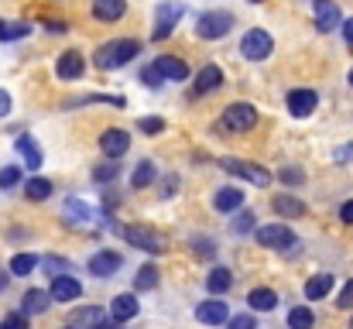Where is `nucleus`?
I'll use <instances>...</instances> for the list:
<instances>
[{"label": "nucleus", "instance_id": "nucleus-1", "mask_svg": "<svg viewBox=\"0 0 353 329\" xmlns=\"http://www.w3.org/2000/svg\"><path fill=\"white\" fill-rule=\"evenodd\" d=\"M134 55H141V41H134V38H117V41H107V45H100L93 62H97V69L110 72V69L127 66Z\"/></svg>", "mask_w": 353, "mask_h": 329}, {"label": "nucleus", "instance_id": "nucleus-2", "mask_svg": "<svg viewBox=\"0 0 353 329\" xmlns=\"http://www.w3.org/2000/svg\"><path fill=\"white\" fill-rule=\"evenodd\" d=\"M182 14H185V3H182V0H165V3H158V7H154V31H151V38H154V41L168 38V34L175 31V24L182 21Z\"/></svg>", "mask_w": 353, "mask_h": 329}, {"label": "nucleus", "instance_id": "nucleus-3", "mask_svg": "<svg viewBox=\"0 0 353 329\" xmlns=\"http://www.w3.org/2000/svg\"><path fill=\"white\" fill-rule=\"evenodd\" d=\"M234 28V17L227 10H206L196 17V34L206 38V41H216V38H227Z\"/></svg>", "mask_w": 353, "mask_h": 329}, {"label": "nucleus", "instance_id": "nucleus-4", "mask_svg": "<svg viewBox=\"0 0 353 329\" xmlns=\"http://www.w3.org/2000/svg\"><path fill=\"white\" fill-rule=\"evenodd\" d=\"M271 52H274V41H271V34L261 31V28H250V31L240 38V55L250 59V62H264Z\"/></svg>", "mask_w": 353, "mask_h": 329}, {"label": "nucleus", "instance_id": "nucleus-5", "mask_svg": "<svg viewBox=\"0 0 353 329\" xmlns=\"http://www.w3.org/2000/svg\"><path fill=\"white\" fill-rule=\"evenodd\" d=\"M257 243L271 250H288V247H299V237L285 223H268V226H257Z\"/></svg>", "mask_w": 353, "mask_h": 329}, {"label": "nucleus", "instance_id": "nucleus-6", "mask_svg": "<svg viewBox=\"0 0 353 329\" xmlns=\"http://www.w3.org/2000/svg\"><path fill=\"white\" fill-rule=\"evenodd\" d=\"M223 168H227L230 175H236V179L257 186V189L271 186V172H264L261 165H250V161H240V158H223Z\"/></svg>", "mask_w": 353, "mask_h": 329}, {"label": "nucleus", "instance_id": "nucleus-7", "mask_svg": "<svg viewBox=\"0 0 353 329\" xmlns=\"http://www.w3.org/2000/svg\"><path fill=\"white\" fill-rule=\"evenodd\" d=\"M123 237H127V243L137 247V250H148V254H161V250H165V237L154 233L151 226H127Z\"/></svg>", "mask_w": 353, "mask_h": 329}, {"label": "nucleus", "instance_id": "nucleus-8", "mask_svg": "<svg viewBox=\"0 0 353 329\" xmlns=\"http://www.w3.org/2000/svg\"><path fill=\"white\" fill-rule=\"evenodd\" d=\"M254 123H257V110L250 107V103H230L227 113H223V127H227V130H236V134L254 130Z\"/></svg>", "mask_w": 353, "mask_h": 329}, {"label": "nucleus", "instance_id": "nucleus-9", "mask_svg": "<svg viewBox=\"0 0 353 329\" xmlns=\"http://www.w3.org/2000/svg\"><path fill=\"white\" fill-rule=\"evenodd\" d=\"M127 148H130L127 130L110 127V130H103V134H100V151H103L107 158H120V154H127Z\"/></svg>", "mask_w": 353, "mask_h": 329}, {"label": "nucleus", "instance_id": "nucleus-10", "mask_svg": "<svg viewBox=\"0 0 353 329\" xmlns=\"http://www.w3.org/2000/svg\"><path fill=\"white\" fill-rule=\"evenodd\" d=\"M343 24V14H340V7L333 3V0H316V28L319 31H336Z\"/></svg>", "mask_w": 353, "mask_h": 329}, {"label": "nucleus", "instance_id": "nucleus-11", "mask_svg": "<svg viewBox=\"0 0 353 329\" xmlns=\"http://www.w3.org/2000/svg\"><path fill=\"white\" fill-rule=\"evenodd\" d=\"M196 319H199V323H206V326H223V323L230 319V312H227V302H220V299L199 302V306H196Z\"/></svg>", "mask_w": 353, "mask_h": 329}, {"label": "nucleus", "instance_id": "nucleus-12", "mask_svg": "<svg viewBox=\"0 0 353 329\" xmlns=\"http://www.w3.org/2000/svg\"><path fill=\"white\" fill-rule=\"evenodd\" d=\"M52 299L55 302H76L79 295H83V285L72 278V275H55V281H52Z\"/></svg>", "mask_w": 353, "mask_h": 329}, {"label": "nucleus", "instance_id": "nucleus-13", "mask_svg": "<svg viewBox=\"0 0 353 329\" xmlns=\"http://www.w3.org/2000/svg\"><path fill=\"white\" fill-rule=\"evenodd\" d=\"M316 107H319L316 90H292V93H288V113H292V117H309Z\"/></svg>", "mask_w": 353, "mask_h": 329}, {"label": "nucleus", "instance_id": "nucleus-14", "mask_svg": "<svg viewBox=\"0 0 353 329\" xmlns=\"http://www.w3.org/2000/svg\"><path fill=\"white\" fill-rule=\"evenodd\" d=\"M55 72H59V79H79L86 72V59L79 52H62L55 62Z\"/></svg>", "mask_w": 353, "mask_h": 329}, {"label": "nucleus", "instance_id": "nucleus-15", "mask_svg": "<svg viewBox=\"0 0 353 329\" xmlns=\"http://www.w3.org/2000/svg\"><path fill=\"white\" fill-rule=\"evenodd\" d=\"M117 271H120V254L117 250H100V254L90 257V275H97V278H110V275H117Z\"/></svg>", "mask_w": 353, "mask_h": 329}, {"label": "nucleus", "instance_id": "nucleus-16", "mask_svg": "<svg viewBox=\"0 0 353 329\" xmlns=\"http://www.w3.org/2000/svg\"><path fill=\"white\" fill-rule=\"evenodd\" d=\"M154 66L161 69V76H165V83H182V79H189V66L182 62V59H175V55H158L154 59Z\"/></svg>", "mask_w": 353, "mask_h": 329}, {"label": "nucleus", "instance_id": "nucleus-17", "mask_svg": "<svg viewBox=\"0 0 353 329\" xmlns=\"http://www.w3.org/2000/svg\"><path fill=\"white\" fill-rule=\"evenodd\" d=\"M55 299H52V292H41V288H31V292H24V306H21V312H28V316H41V312H48V306H52Z\"/></svg>", "mask_w": 353, "mask_h": 329}, {"label": "nucleus", "instance_id": "nucleus-18", "mask_svg": "<svg viewBox=\"0 0 353 329\" xmlns=\"http://www.w3.org/2000/svg\"><path fill=\"white\" fill-rule=\"evenodd\" d=\"M123 14H127V0H93L97 21H120Z\"/></svg>", "mask_w": 353, "mask_h": 329}, {"label": "nucleus", "instance_id": "nucleus-19", "mask_svg": "<svg viewBox=\"0 0 353 329\" xmlns=\"http://www.w3.org/2000/svg\"><path fill=\"white\" fill-rule=\"evenodd\" d=\"M274 213L281 219H299V217H305V203L302 199H295V196H274Z\"/></svg>", "mask_w": 353, "mask_h": 329}, {"label": "nucleus", "instance_id": "nucleus-20", "mask_svg": "<svg viewBox=\"0 0 353 329\" xmlns=\"http://www.w3.org/2000/svg\"><path fill=\"white\" fill-rule=\"evenodd\" d=\"M220 83H223V72H220V66H206V69H199V76H196V93H213V90H220Z\"/></svg>", "mask_w": 353, "mask_h": 329}, {"label": "nucleus", "instance_id": "nucleus-21", "mask_svg": "<svg viewBox=\"0 0 353 329\" xmlns=\"http://www.w3.org/2000/svg\"><path fill=\"white\" fill-rule=\"evenodd\" d=\"M137 299L134 295H117L114 299V306H110V316H114V323H127V319H134L137 316Z\"/></svg>", "mask_w": 353, "mask_h": 329}, {"label": "nucleus", "instance_id": "nucleus-22", "mask_svg": "<svg viewBox=\"0 0 353 329\" xmlns=\"http://www.w3.org/2000/svg\"><path fill=\"white\" fill-rule=\"evenodd\" d=\"M330 292H333V275H316V278L305 281V299H309V302H319V299H326Z\"/></svg>", "mask_w": 353, "mask_h": 329}, {"label": "nucleus", "instance_id": "nucleus-23", "mask_svg": "<svg viewBox=\"0 0 353 329\" xmlns=\"http://www.w3.org/2000/svg\"><path fill=\"white\" fill-rule=\"evenodd\" d=\"M213 206H216L220 213H234V210H240V206H243V192H240V189H234V186H227V189H220V192H216Z\"/></svg>", "mask_w": 353, "mask_h": 329}, {"label": "nucleus", "instance_id": "nucleus-24", "mask_svg": "<svg viewBox=\"0 0 353 329\" xmlns=\"http://www.w3.org/2000/svg\"><path fill=\"white\" fill-rule=\"evenodd\" d=\"M206 288H210L213 295L230 292V288H234V275H230V268H213V271H210V278H206Z\"/></svg>", "mask_w": 353, "mask_h": 329}, {"label": "nucleus", "instance_id": "nucleus-25", "mask_svg": "<svg viewBox=\"0 0 353 329\" xmlns=\"http://www.w3.org/2000/svg\"><path fill=\"white\" fill-rule=\"evenodd\" d=\"M247 306H250L254 312H271V309L278 306V295H274L271 288H254V292L247 295Z\"/></svg>", "mask_w": 353, "mask_h": 329}, {"label": "nucleus", "instance_id": "nucleus-26", "mask_svg": "<svg viewBox=\"0 0 353 329\" xmlns=\"http://www.w3.org/2000/svg\"><path fill=\"white\" fill-rule=\"evenodd\" d=\"M24 196H28L31 203H45V199L52 196V182H48V179H41V175H34V179H28V182H24Z\"/></svg>", "mask_w": 353, "mask_h": 329}, {"label": "nucleus", "instance_id": "nucleus-27", "mask_svg": "<svg viewBox=\"0 0 353 329\" xmlns=\"http://www.w3.org/2000/svg\"><path fill=\"white\" fill-rule=\"evenodd\" d=\"M17 151H21V158L28 161V168H41V148H38L28 134L17 137Z\"/></svg>", "mask_w": 353, "mask_h": 329}, {"label": "nucleus", "instance_id": "nucleus-28", "mask_svg": "<svg viewBox=\"0 0 353 329\" xmlns=\"http://www.w3.org/2000/svg\"><path fill=\"white\" fill-rule=\"evenodd\" d=\"M312 326H316V316H312L309 306H295L288 312V329H312Z\"/></svg>", "mask_w": 353, "mask_h": 329}, {"label": "nucleus", "instance_id": "nucleus-29", "mask_svg": "<svg viewBox=\"0 0 353 329\" xmlns=\"http://www.w3.org/2000/svg\"><path fill=\"white\" fill-rule=\"evenodd\" d=\"M154 175H158L154 161H141V165L134 168V175H130V186H134V189H144V186L154 182Z\"/></svg>", "mask_w": 353, "mask_h": 329}, {"label": "nucleus", "instance_id": "nucleus-30", "mask_svg": "<svg viewBox=\"0 0 353 329\" xmlns=\"http://www.w3.org/2000/svg\"><path fill=\"white\" fill-rule=\"evenodd\" d=\"M28 34H31V28L24 21H0V41H17Z\"/></svg>", "mask_w": 353, "mask_h": 329}, {"label": "nucleus", "instance_id": "nucleus-31", "mask_svg": "<svg viewBox=\"0 0 353 329\" xmlns=\"http://www.w3.org/2000/svg\"><path fill=\"white\" fill-rule=\"evenodd\" d=\"M76 319H79V323H86V326H93V329H114V323H110L100 309H93V306H90V309H79V312H76Z\"/></svg>", "mask_w": 353, "mask_h": 329}, {"label": "nucleus", "instance_id": "nucleus-32", "mask_svg": "<svg viewBox=\"0 0 353 329\" xmlns=\"http://www.w3.org/2000/svg\"><path fill=\"white\" fill-rule=\"evenodd\" d=\"M158 285V268L154 264H144L141 271H137V278H134V288L137 292H151Z\"/></svg>", "mask_w": 353, "mask_h": 329}, {"label": "nucleus", "instance_id": "nucleus-33", "mask_svg": "<svg viewBox=\"0 0 353 329\" xmlns=\"http://www.w3.org/2000/svg\"><path fill=\"white\" fill-rule=\"evenodd\" d=\"M117 175H120L117 158H110V161H103V165H97V168H93V182H100V186H103V182H114Z\"/></svg>", "mask_w": 353, "mask_h": 329}, {"label": "nucleus", "instance_id": "nucleus-34", "mask_svg": "<svg viewBox=\"0 0 353 329\" xmlns=\"http://www.w3.org/2000/svg\"><path fill=\"white\" fill-rule=\"evenodd\" d=\"M34 268H38V257H34V254H17V257L10 261V275H21V278L31 275Z\"/></svg>", "mask_w": 353, "mask_h": 329}, {"label": "nucleus", "instance_id": "nucleus-35", "mask_svg": "<svg viewBox=\"0 0 353 329\" xmlns=\"http://www.w3.org/2000/svg\"><path fill=\"white\" fill-rule=\"evenodd\" d=\"M69 213H76V217H83V219H103L100 210H93V206H86L79 199H69Z\"/></svg>", "mask_w": 353, "mask_h": 329}, {"label": "nucleus", "instance_id": "nucleus-36", "mask_svg": "<svg viewBox=\"0 0 353 329\" xmlns=\"http://www.w3.org/2000/svg\"><path fill=\"white\" fill-rule=\"evenodd\" d=\"M17 182H21L17 165H3V168H0V189H14Z\"/></svg>", "mask_w": 353, "mask_h": 329}, {"label": "nucleus", "instance_id": "nucleus-37", "mask_svg": "<svg viewBox=\"0 0 353 329\" xmlns=\"http://www.w3.org/2000/svg\"><path fill=\"white\" fill-rule=\"evenodd\" d=\"M144 134H161L165 130V120L161 117H141V123H137Z\"/></svg>", "mask_w": 353, "mask_h": 329}, {"label": "nucleus", "instance_id": "nucleus-38", "mask_svg": "<svg viewBox=\"0 0 353 329\" xmlns=\"http://www.w3.org/2000/svg\"><path fill=\"white\" fill-rule=\"evenodd\" d=\"M0 329H28V312H14V316L0 319Z\"/></svg>", "mask_w": 353, "mask_h": 329}, {"label": "nucleus", "instance_id": "nucleus-39", "mask_svg": "<svg viewBox=\"0 0 353 329\" xmlns=\"http://www.w3.org/2000/svg\"><path fill=\"white\" fill-rule=\"evenodd\" d=\"M141 83H148V86H161V83H165V76H161V69H158V66H148V69L141 72Z\"/></svg>", "mask_w": 353, "mask_h": 329}, {"label": "nucleus", "instance_id": "nucleus-40", "mask_svg": "<svg viewBox=\"0 0 353 329\" xmlns=\"http://www.w3.org/2000/svg\"><path fill=\"white\" fill-rule=\"evenodd\" d=\"M227 329H257V323H254V316H234V319H227Z\"/></svg>", "mask_w": 353, "mask_h": 329}, {"label": "nucleus", "instance_id": "nucleus-41", "mask_svg": "<svg viewBox=\"0 0 353 329\" xmlns=\"http://www.w3.org/2000/svg\"><path fill=\"white\" fill-rule=\"evenodd\" d=\"M336 306H340V309H350V306H353V278L347 281V285H343V292H340Z\"/></svg>", "mask_w": 353, "mask_h": 329}, {"label": "nucleus", "instance_id": "nucleus-42", "mask_svg": "<svg viewBox=\"0 0 353 329\" xmlns=\"http://www.w3.org/2000/svg\"><path fill=\"white\" fill-rule=\"evenodd\" d=\"M250 226H254V213H240L236 223H234V230H240V233H243V230H250Z\"/></svg>", "mask_w": 353, "mask_h": 329}, {"label": "nucleus", "instance_id": "nucleus-43", "mask_svg": "<svg viewBox=\"0 0 353 329\" xmlns=\"http://www.w3.org/2000/svg\"><path fill=\"white\" fill-rule=\"evenodd\" d=\"M281 182H292V186H299V182H302V172H299V168H285V172H281Z\"/></svg>", "mask_w": 353, "mask_h": 329}, {"label": "nucleus", "instance_id": "nucleus-44", "mask_svg": "<svg viewBox=\"0 0 353 329\" xmlns=\"http://www.w3.org/2000/svg\"><path fill=\"white\" fill-rule=\"evenodd\" d=\"M10 107H14L10 93H7V90H0V117H7V113H10Z\"/></svg>", "mask_w": 353, "mask_h": 329}, {"label": "nucleus", "instance_id": "nucleus-45", "mask_svg": "<svg viewBox=\"0 0 353 329\" xmlns=\"http://www.w3.org/2000/svg\"><path fill=\"white\" fill-rule=\"evenodd\" d=\"M333 158H336V161H350V158H353V144H347V148H336V151H333Z\"/></svg>", "mask_w": 353, "mask_h": 329}, {"label": "nucleus", "instance_id": "nucleus-46", "mask_svg": "<svg viewBox=\"0 0 353 329\" xmlns=\"http://www.w3.org/2000/svg\"><path fill=\"white\" fill-rule=\"evenodd\" d=\"M340 219H343V223H353V199L340 206Z\"/></svg>", "mask_w": 353, "mask_h": 329}, {"label": "nucleus", "instance_id": "nucleus-47", "mask_svg": "<svg viewBox=\"0 0 353 329\" xmlns=\"http://www.w3.org/2000/svg\"><path fill=\"white\" fill-rule=\"evenodd\" d=\"M343 38H347V45L353 48V17L350 21H343Z\"/></svg>", "mask_w": 353, "mask_h": 329}, {"label": "nucleus", "instance_id": "nucleus-48", "mask_svg": "<svg viewBox=\"0 0 353 329\" xmlns=\"http://www.w3.org/2000/svg\"><path fill=\"white\" fill-rule=\"evenodd\" d=\"M48 31H69L65 21H48Z\"/></svg>", "mask_w": 353, "mask_h": 329}, {"label": "nucleus", "instance_id": "nucleus-49", "mask_svg": "<svg viewBox=\"0 0 353 329\" xmlns=\"http://www.w3.org/2000/svg\"><path fill=\"white\" fill-rule=\"evenodd\" d=\"M7 288V271H0V292Z\"/></svg>", "mask_w": 353, "mask_h": 329}, {"label": "nucleus", "instance_id": "nucleus-50", "mask_svg": "<svg viewBox=\"0 0 353 329\" xmlns=\"http://www.w3.org/2000/svg\"><path fill=\"white\" fill-rule=\"evenodd\" d=\"M350 86H353V69H350Z\"/></svg>", "mask_w": 353, "mask_h": 329}, {"label": "nucleus", "instance_id": "nucleus-51", "mask_svg": "<svg viewBox=\"0 0 353 329\" xmlns=\"http://www.w3.org/2000/svg\"><path fill=\"white\" fill-rule=\"evenodd\" d=\"M350 329H353V319H350Z\"/></svg>", "mask_w": 353, "mask_h": 329}, {"label": "nucleus", "instance_id": "nucleus-52", "mask_svg": "<svg viewBox=\"0 0 353 329\" xmlns=\"http://www.w3.org/2000/svg\"><path fill=\"white\" fill-rule=\"evenodd\" d=\"M65 329H72V326H65Z\"/></svg>", "mask_w": 353, "mask_h": 329}]
</instances>
